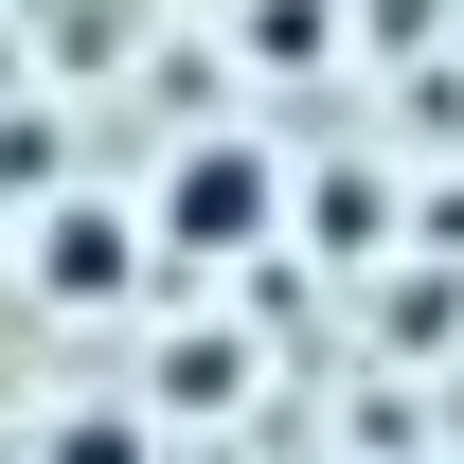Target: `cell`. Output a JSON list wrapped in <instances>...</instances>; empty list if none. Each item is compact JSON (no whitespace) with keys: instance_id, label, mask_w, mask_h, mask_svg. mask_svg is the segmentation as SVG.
Instances as JSON below:
<instances>
[{"instance_id":"1","label":"cell","mask_w":464,"mask_h":464,"mask_svg":"<svg viewBox=\"0 0 464 464\" xmlns=\"http://www.w3.org/2000/svg\"><path fill=\"white\" fill-rule=\"evenodd\" d=\"M143 232L197 250V268H250V250L286 232V161H268V143H179L161 197H143Z\"/></svg>"},{"instance_id":"2","label":"cell","mask_w":464,"mask_h":464,"mask_svg":"<svg viewBox=\"0 0 464 464\" xmlns=\"http://www.w3.org/2000/svg\"><path fill=\"white\" fill-rule=\"evenodd\" d=\"M36 286H54V304H125V286H143V215L72 197V215H54V250H36Z\"/></svg>"},{"instance_id":"3","label":"cell","mask_w":464,"mask_h":464,"mask_svg":"<svg viewBox=\"0 0 464 464\" xmlns=\"http://www.w3.org/2000/svg\"><path fill=\"white\" fill-rule=\"evenodd\" d=\"M54 464H143V429H125V411H72V429H54Z\"/></svg>"}]
</instances>
